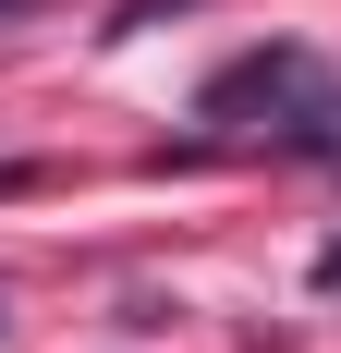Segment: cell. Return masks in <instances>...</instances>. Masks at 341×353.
I'll list each match as a JSON object with an SVG mask.
<instances>
[{
	"label": "cell",
	"mask_w": 341,
	"mask_h": 353,
	"mask_svg": "<svg viewBox=\"0 0 341 353\" xmlns=\"http://www.w3.org/2000/svg\"><path fill=\"white\" fill-rule=\"evenodd\" d=\"M207 122H256L269 110L293 146H341V85L317 73V49H244V61H220L207 73Z\"/></svg>",
	"instance_id": "1"
},
{
	"label": "cell",
	"mask_w": 341,
	"mask_h": 353,
	"mask_svg": "<svg viewBox=\"0 0 341 353\" xmlns=\"http://www.w3.org/2000/svg\"><path fill=\"white\" fill-rule=\"evenodd\" d=\"M159 12H195V0H122V12H110V37H135V25H159Z\"/></svg>",
	"instance_id": "2"
}]
</instances>
